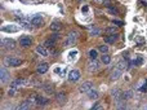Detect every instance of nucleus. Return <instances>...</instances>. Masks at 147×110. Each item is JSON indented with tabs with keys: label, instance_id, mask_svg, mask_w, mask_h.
Returning a JSON list of instances; mask_svg holds the SVG:
<instances>
[{
	"label": "nucleus",
	"instance_id": "nucleus-1",
	"mask_svg": "<svg viewBox=\"0 0 147 110\" xmlns=\"http://www.w3.org/2000/svg\"><path fill=\"white\" fill-rule=\"evenodd\" d=\"M4 64L5 66H9V67H17L20 65H22V60L20 57H13V56H8L4 58Z\"/></svg>",
	"mask_w": 147,
	"mask_h": 110
},
{
	"label": "nucleus",
	"instance_id": "nucleus-2",
	"mask_svg": "<svg viewBox=\"0 0 147 110\" xmlns=\"http://www.w3.org/2000/svg\"><path fill=\"white\" fill-rule=\"evenodd\" d=\"M1 48L7 49V51H13V49H16V41L13 39H3Z\"/></svg>",
	"mask_w": 147,
	"mask_h": 110
},
{
	"label": "nucleus",
	"instance_id": "nucleus-3",
	"mask_svg": "<svg viewBox=\"0 0 147 110\" xmlns=\"http://www.w3.org/2000/svg\"><path fill=\"white\" fill-rule=\"evenodd\" d=\"M30 22H31V25H32L34 27H40V26H43L44 20H43V17H41L40 14H34V16H31Z\"/></svg>",
	"mask_w": 147,
	"mask_h": 110
},
{
	"label": "nucleus",
	"instance_id": "nucleus-4",
	"mask_svg": "<svg viewBox=\"0 0 147 110\" xmlns=\"http://www.w3.org/2000/svg\"><path fill=\"white\" fill-rule=\"evenodd\" d=\"M58 39H59L58 34H53V35L49 36V38L44 41V47H45V48H53L54 44H56V41L58 40Z\"/></svg>",
	"mask_w": 147,
	"mask_h": 110
},
{
	"label": "nucleus",
	"instance_id": "nucleus-5",
	"mask_svg": "<svg viewBox=\"0 0 147 110\" xmlns=\"http://www.w3.org/2000/svg\"><path fill=\"white\" fill-rule=\"evenodd\" d=\"M78 38H79V34L76 31H70L66 39V45H74L78 41Z\"/></svg>",
	"mask_w": 147,
	"mask_h": 110
},
{
	"label": "nucleus",
	"instance_id": "nucleus-6",
	"mask_svg": "<svg viewBox=\"0 0 147 110\" xmlns=\"http://www.w3.org/2000/svg\"><path fill=\"white\" fill-rule=\"evenodd\" d=\"M31 44H32V39H31V36L23 35V36L20 38V45L23 47V48H27V47H30Z\"/></svg>",
	"mask_w": 147,
	"mask_h": 110
},
{
	"label": "nucleus",
	"instance_id": "nucleus-7",
	"mask_svg": "<svg viewBox=\"0 0 147 110\" xmlns=\"http://www.w3.org/2000/svg\"><path fill=\"white\" fill-rule=\"evenodd\" d=\"M26 84H27V80L26 79H16L10 83V87L18 90V88H21V87H25Z\"/></svg>",
	"mask_w": 147,
	"mask_h": 110
},
{
	"label": "nucleus",
	"instance_id": "nucleus-8",
	"mask_svg": "<svg viewBox=\"0 0 147 110\" xmlns=\"http://www.w3.org/2000/svg\"><path fill=\"white\" fill-rule=\"evenodd\" d=\"M93 88V83L89 82V80H86V82H84L83 84L80 86V88H79V91H80L81 93H88L89 91Z\"/></svg>",
	"mask_w": 147,
	"mask_h": 110
},
{
	"label": "nucleus",
	"instance_id": "nucleus-9",
	"mask_svg": "<svg viewBox=\"0 0 147 110\" xmlns=\"http://www.w3.org/2000/svg\"><path fill=\"white\" fill-rule=\"evenodd\" d=\"M99 67H101V64H99L97 60H90V62L88 64V70L90 73H94V71H97V70H99Z\"/></svg>",
	"mask_w": 147,
	"mask_h": 110
},
{
	"label": "nucleus",
	"instance_id": "nucleus-10",
	"mask_svg": "<svg viewBox=\"0 0 147 110\" xmlns=\"http://www.w3.org/2000/svg\"><path fill=\"white\" fill-rule=\"evenodd\" d=\"M80 71L79 70H76V69H74L71 70V71L69 73V80L70 82H78L79 79H80Z\"/></svg>",
	"mask_w": 147,
	"mask_h": 110
},
{
	"label": "nucleus",
	"instance_id": "nucleus-11",
	"mask_svg": "<svg viewBox=\"0 0 147 110\" xmlns=\"http://www.w3.org/2000/svg\"><path fill=\"white\" fill-rule=\"evenodd\" d=\"M0 79H1V83L4 84V83H8L9 82V73H8V70L5 69L4 66L0 69Z\"/></svg>",
	"mask_w": 147,
	"mask_h": 110
},
{
	"label": "nucleus",
	"instance_id": "nucleus-12",
	"mask_svg": "<svg viewBox=\"0 0 147 110\" xmlns=\"http://www.w3.org/2000/svg\"><path fill=\"white\" fill-rule=\"evenodd\" d=\"M3 31H5V33H17L18 30H20V26L17 25H4L1 27Z\"/></svg>",
	"mask_w": 147,
	"mask_h": 110
},
{
	"label": "nucleus",
	"instance_id": "nucleus-13",
	"mask_svg": "<svg viewBox=\"0 0 147 110\" xmlns=\"http://www.w3.org/2000/svg\"><path fill=\"white\" fill-rule=\"evenodd\" d=\"M121 74H123V70L119 69V67L116 66L114 70H112L111 75H110V79H111V80H117L120 77H121Z\"/></svg>",
	"mask_w": 147,
	"mask_h": 110
},
{
	"label": "nucleus",
	"instance_id": "nucleus-14",
	"mask_svg": "<svg viewBox=\"0 0 147 110\" xmlns=\"http://www.w3.org/2000/svg\"><path fill=\"white\" fill-rule=\"evenodd\" d=\"M88 33H89V35L90 36H97V35L101 34V29H99L98 26L92 25V26H89L88 27Z\"/></svg>",
	"mask_w": 147,
	"mask_h": 110
},
{
	"label": "nucleus",
	"instance_id": "nucleus-15",
	"mask_svg": "<svg viewBox=\"0 0 147 110\" xmlns=\"http://www.w3.org/2000/svg\"><path fill=\"white\" fill-rule=\"evenodd\" d=\"M116 40H117V34H107L106 38H105L106 44H114Z\"/></svg>",
	"mask_w": 147,
	"mask_h": 110
},
{
	"label": "nucleus",
	"instance_id": "nucleus-16",
	"mask_svg": "<svg viewBox=\"0 0 147 110\" xmlns=\"http://www.w3.org/2000/svg\"><path fill=\"white\" fill-rule=\"evenodd\" d=\"M36 53H39L40 56H43V57H47L49 54V52H48V48H45V47H44V44H43V45H38V47H36Z\"/></svg>",
	"mask_w": 147,
	"mask_h": 110
},
{
	"label": "nucleus",
	"instance_id": "nucleus-17",
	"mask_svg": "<svg viewBox=\"0 0 147 110\" xmlns=\"http://www.w3.org/2000/svg\"><path fill=\"white\" fill-rule=\"evenodd\" d=\"M48 70H49V65L47 64V62H44V64H40V65H39L38 69H36V71H38L39 74H45Z\"/></svg>",
	"mask_w": 147,
	"mask_h": 110
},
{
	"label": "nucleus",
	"instance_id": "nucleus-18",
	"mask_svg": "<svg viewBox=\"0 0 147 110\" xmlns=\"http://www.w3.org/2000/svg\"><path fill=\"white\" fill-rule=\"evenodd\" d=\"M43 90H44V92L52 95V93H54V86L52 84V83H45V84L43 86Z\"/></svg>",
	"mask_w": 147,
	"mask_h": 110
},
{
	"label": "nucleus",
	"instance_id": "nucleus-19",
	"mask_svg": "<svg viewBox=\"0 0 147 110\" xmlns=\"http://www.w3.org/2000/svg\"><path fill=\"white\" fill-rule=\"evenodd\" d=\"M62 29V25L59 21H53V22L51 23V30L52 31H59Z\"/></svg>",
	"mask_w": 147,
	"mask_h": 110
},
{
	"label": "nucleus",
	"instance_id": "nucleus-20",
	"mask_svg": "<svg viewBox=\"0 0 147 110\" xmlns=\"http://www.w3.org/2000/svg\"><path fill=\"white\" fill-rule=\"evenodd\" d=\"M88 97L90 98V100H97V98H98V90L92 88V90L88 92Z\"/></svg>",
	"mask_w": 147,
	"mask_h": 110
},
{
	"label": "nucleus",
	"instance_id": "nucleus-21",
	"mask_svg": "<svg viewBox=\"0 0 147 110\" xmlns=\"http://www.w3.org/2000/svg\"><path fill=\"white\" fill-rule=\"evenodd\" d=\"M28 108H31V101L30 100H27V101H23L22 104H20V105L17 106V110H26V109H28Z\"/></svg>",
	"mask_w": 147,
	"mask_h": 110
},
{
	"label": "nucleus",
	"instance_id": "nucleus-22",
	"mask_svg": "<svg viewBox=\"0 0 147 110\" xmlns=\"http://www.w3.org/2000/svg\"><path fill=\"white\" fill-rule=\"evenodd\" d=\"M36 104L38 105H47L48 104V98H45V97H43V96H36Z\"/></svg>",
	"mask_w": 147,
	"mask_h": 110
},
{
	"label": "nucleus",
	"instance_id": "nucleus-23",
	"mask_svg": "<svg viewBox=\"0 0 147 110\" xmlns=\"http://www.w3.org/2000/svg\"><path fill=\"white\" fill-rule=\"evenodd\" d=\"M101 62L102 64H105V65H109L110 62H111V57H110V54L103 53V56L101 57Z\"/></svg>",
	"mask_w": 147,
	"mask_h": 110
},
{
	"label": "nucleus",
	"instance_id": "nucleus-24",
	"mask_svg": "<svg viewBox=\"0 0 147 110\" xmlns=\"http://www.w3.org/2000/svg\"><path fill=\"white\" fill-rule=\"evenodd\" d=\"M56 97H57V100H58L61 104H63L65 101L67 100V97H66V95H65V93H57Z\"/></svg>",
	"mask_w": 147,
	"mask_h": 110
},
{
	"label": "nucleus",
	"instance_id": "nucleus-25",
	"mask_svg": "<svg viewBox=\"0 0 147 110\" xmlns=\"http://www.w3.org/2000/svg\"><path fill=\"white\" fill-rule=\"evenodd\" d=\"M98 51L101 53H107L109 52V44H102V45H98Z\"/></svg>",
	"mask_w": 147,
	"mask_h": 110
},
{
	"label": "nucleus",
	"instance_id": "nucleus-26",
	"mask_svg": "<svg viewBox=\"0 0 147 110\" xmlns=\"http://www.w3.org/2000/svg\"><path fill=\"white\" fill-rule=\"evenodd\" d=\"M123 96H124V100H130V98L133 97V92L132 91H125V92H123Z\"/></svg>",
	"mask_w": 147,
	"mask_h": 110
},
{
	"label": "nucleus",
	"instance_id": "nucleus-27",
	"mask_svg": "<svg viewBox=\"0 0 147 110\" xmlns=\"http://www.w3.org/2000/svg\"><path fill=\"white\" fill-rule=\"evenodd\" d=\"M89 57H90V60H96L97 57H98V52H97L96 49H92V51H89Z\"/></svg>",
	"mask_w": 147,
	"mask_h": 110
},
{
	"label": "nucleus",
	"instance_id": "nucleus-28",
	"mask_svg": "<svg viewBox=\"0 0 147 110\" xmlns=\"http://www.w3.org/2000/svg\"><path fill=\"white\" fill-rule=\"evenodd\" d=\"M107 34H117V29L115 27V26L107 27Z\"/></svg>",
	"mask_w": 147,
	"mask_h": 110
},
{
	"label": "nucleus",
	"instance_id": "nucleus-29",
	"mask_svg": "<svg viewBox=\"0 0 147 110\" xmlns=\"http://www.w3.org/2000/svg\"><path fill=\"white\" fill-rule=\"evenodd\" d=\"M143 64V58L141 56H138L137 58H136V61H134V65H137V66H140V65H142Z\"/></svg>",
	"mask_w": 147,
	"mask_h": 110
},
{
	"label": "nucleus",
	"instance_id": "nucleus-30",
	"mask_svg": "<svg viewBox=\"0 0 147 110\" xmlns=\"http://www.w3.org/2000/svg\"><path fill=\"white\" fill-rule=\"evenodd\" d=\"M78 51H72V52H70V53H69V56H70V58H71V60H74V57H75V56H78Z\"/></svg>",
	"mask_w": 147,
	"mask_h": 110
},
{
	"label": "nucleus",
	"instance_id": "nucleus-31",
	"mask_svg": "<svg viewBox=\"0 0 147 110\" xmlns=\"http://www.w3.org/2000/svg\"><path fill=\"white\" fill-rule=\"evenodd\" d=\"M54 73H56V74H59V73H61V67L56 66V69H54Z\"/></svg>",
	"mask_w": 147,
	"mask_h": 110
},
{
	"label": "nucleus",
	"instance_id": "nucleus-32",
	"mask_svg": "<svg viewBox=\"0 0 147 110\" xmlns=\"http://www.w3.org/2000/svg\"><path fill=\"white\" fill-rule=\"evenodd\" d=\"M101 108H102V106L99 105V104H97V105H94V106H93V108H92V109H101Z\"/></svg>",
	"mask_w": 147,
	"mask_h": 110
},
{
	"label": "nucleus",
	"instance_id": "nucleus-33",
	"mask_svg": "<svg viewBox=\"0 0 147 110\" xmlns=\"http://www.w3.org/2000/svg\"><path fill=\"white\" fill-rule=\"evenodd\" d=\"M138 43L143 44V43H145V40H143V39H142V38H141V39H138Z\"/></svg>",
	"mask_w": 147,
	"mask_h": 110
},
{
	"label": "nucleus",
	"instance_id": "nucleus-34",
	"mask_svg": "<svg viewBox=\"0 0 147 110\" xmlns=\"http://www.w3.org/2000/svg\"><path fill=\"white\" fill-rule=\"evenodd\" d=\"M94 1H97V3H102V1H105V0H94Z\"/></svg>",
	"mask_w": 147,
	"mask_h": 110
},
{
	"label": "nucleus",
	"instance_id": "nucleus-35",
	"mask_svg": "<svg viewBox=\"0 0 147 110\" xmlns=\"http://www.w3.org/2000/svg\"><path fill=\"white\" fill-rule=\"evenodd\" d=\"M146 1H147V0H146Z\"/></svg>",
	"mask_w": 147,
	"mask_h": 110
}]
</instances>
